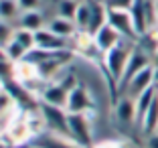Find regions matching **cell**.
Returning a JSON list of instances; mask_svg holds the SVG:
<instances>
[{
  "mask_svg": "<svg viewBox=\"0 0 158 148\" xmlns=\"http://www.w3.org/2000/svg\"><path fill=\"white\" fill-rule=\"evenodd\" d=\"M132 49H134V45H130V41L124 39L120 45H116L114 49H110V51L103 55V67H106L107 75L112 79V83L116 85V89H118V85H120L122 77H124V71H126V65H128Z\"/></svg>",
  "mask_w": 158,
  "mask_h": 148,
  "instance_id": "6da1fadb",
  "label": "cell"
},
{
  "mask_svg": "<svg viewBox=\"0 0 158 148\" xmlns=\"http://www.w3.org/2000/svg\"><path fill=\"white\" fill-rule=\"evenodd\" d=\"M67 128H69V136L77 144L85 148L93 146V130L89 114H67Z\"/></svg>",
  "mask_w": 158,
  "mask_h": 148,
  "instance_id": "7a4b0ae2",
  "label": "cell"
},
{
  "mask_svg": "<svg viewBox=\"0 0 158 148\" xmlns=\"http://www.w3.org/2000/svg\"><path fill=\"white\" fill-rule=\"evenodd\" d=\"M107 23L112 24L124 39H128V41H140V35L136 31V24H134V19H132L130 10L110 8L107 6Z\"/></svg>",
  "mask_w": 158,
  "mask_h": 148,
  "instance_id": "3957f363",
  "label": "cell"
},
{
  "mask_svg": "<svg viewBox=\"0 0 158 148\" xmlns=\"http://www.w3.org/2000/svg\"><path fill=\"white\" fill-rule=\"evenodd\" d=\"M158 83V67L156 63L148 65L146 69H142L140 73H136L134 77L128 81V85L124 87V93L122 95H130V97H138L142 91L154 87Z\"/></svg>",
  "mask_w": 158,
  "mask_h": 148,
  "instance_id": "277c9868",
  "label": "cell"
},
{
  "mask_svg": "<svg viewBox=\"0 0 158 148\" xmlns=\"http://www.w3.org/2000/svg\"><path fill=\"white\" fill-rule=\"evenodd\" d=\"M152 63H154L152 53L144 51L140 45H134V49H132V53H130V59H128V65H126L124 77H122L118 89H120V91H124V87L128 85V81H130L136 73H140L142 69H146V67H148V65H152Z\"/></svg>",
  "mask_w": 158,
  "mask_h": 148,
  "instance_id": "5b68a950",
  "label": "cell"
},
{
  "mask_svg": "<svg viewBox=\"0 0 158 148\" xmlns=\"http://www.w3.org/2000/svg\"><path fill=\"white\" fill-rule=\"evenodd\" d=\"M69 91L71 89L67 85H63L61 81H47L43 91L39 93V99H41V104H47V106H53V108H63L65 110Z\"/></svg>",
  "mask_w": 158,
  "mask_h": 148,
  "instance_id": "8992f818",
  "label": "cell"
},
{
  "mask_svg": "<svg viewBox=\"0 0 158 148\" xmlns=\"http://www.w3.org/2000/svg\"><path fill=\"white\" fill-rule=\"evenodd\" d=\"M93 108V97L83 85H75L69 91V97H67V114H89Z\"/></svg>",
  "mask_w": 158,
  "mask_h": 148,
  "instance_id": "52a82bcc",
  "label": "cell"
},
{
  "mask_svg": "<svg viewBox=\"0 0 158 148\" xmlns=\"http://www.w3.org/2000/svg\"><path fill=\"white\" fill-rule=\"evenodd\" d=\"M122 41H124V37H122L110 23H106L102 28H98V31L93 32V45H95V49H98V53L102 57L106 55L110 49H114L116 45H120Z\"/></svg>",
  "mask_w": 158,
  "mask_h": 148,
  "instance_id": "ba28073f",
  "label": "cell"
},
{
  "mask_svg": "<svg viewBox=\"0 0 158 148\" xmlns=\"http://www.w3.org/2000/svg\"><path fill=\"white\" fill-rule=\"evenodd\" d=\"M20 114L19 102L14 99V95L2 85L0 87V134H4V130L10 126V122Z\"/></svg>",
  "mask_w": 158,
  "mask_h": 148,
  "instance_id": "9c48e42d",
  "label": "cell"
},
{
  "mask_svg": "<svg viewBox=\"0 0 158 148\" xmlns=\"http://www.w3.org/2000/svg\"><path fill=\"white\" fill-rule=\"evenodd\" d=\"M67 45H69V41L57 37L47 27L35 32V49H41L45 53H63L67 51Z\"/></svg>",
  "mask_w": 158,
  "mask_h": 148,
  "instance_id": "30bf717a",
  "label": "cell"
},
{
  "mask_svg": "<svg viewBox=\"0 0 158 148\" xmlns=\"http://www.w3.org/2000/svg\"><path fill=\"white\" fill-rule=\"evenodd\" d=\"M114 114H116V120L124 126L136 124V102H134V97L122 95L116 102V106H114Z\"/></svg>",
  "mask_w": 158,
  "mask_h": 148,
  "instance_id": "8fae6325",
  "label": "cell"
},
{
  "mask_svg": "<svg viewBox=\"0 0 158 148\" xmlns=\"http://www.w3.org/2000/svg\"><path fill=\"white\" fill-rule=\"evenodd\" d=\"M35 146H41V148H85L81 144H77L73 138H69V136H59V134H51V132L39 136Z\"/></svg>",
  "mask_w": 158,
  "mask_h": 148,
  "instance_id": "7c38bea8",
  "label": "cell"
},
{
  "mask_svg": "<svg viewBox=\"0 0 158 148\" xmlns=\"http://www.w3.org/2000/svg\"><path fill=\"white\" fill-rule=\"evenodd\" d=\"M47 28L51 32H55L57 37L65 39V41H71V39L77 35V27H75L73 20L69 19H63V16H55V19H51L49 23H47Z\"/></svg>",
  "mask_w": 158,
  "mask_h": 148,
  "instance_id": "4fadbf2b",
  "label": "cell"
},
{
  "mask_svg": "<svg viewBox=\"0 0 158 148\" xmlns=\"http://www.w3.org/2000/svg\"><path fill=\"white\" fill-rule=\"evenodd\" d=\"M132 12V19H134V24H136V31H138L140 39L150 32V27H148V14H146V0H136L134 6L130 8Z\"/></svg>",
  "mask_w": 158,
  "mask_h": 148,
  "instance_id": "5bb4252c",
  "label": "cell"
},
{
  "mask_svg": "<svg viewBox=\"0 0 158 148\" xmlns=\"http://www.w3.org/2000/svg\"><path fill=\"white\" fill-rule=\"evenodd\" d=\"M47 27V20L43 16L41 10H28V12H23L19 19V28H27V31H41V28Z\"/></svg>",
  "mask_w": 158,
  "mask_h": 148,
  "instance_id": "9a60e30c",
  "label": "cell"
},
{
  "mask_svg": "<svg viewBox=\"0 0 158 148\" xmlns=\"http://www.w3.org/2000/svg\"><path fill=\"white\" fill-rule=\"evenodd\" d=\"M138 128L142 130L144 136H150V134H154V132L158 130V95L154 97L152 106H150L148 112L144 114V118H142V122H140Z\"/></svg>",
  "mask_w": 158,
  "mask_h": 148,
  "instance_id": "2e32d148",
  "label": "cell"
},
{
  "mask_svg": "<svg viewBox=\"0 0 158 148\" xmlns=\"http://www.w3.org/2000/svg\"><path fill=\"white\" fill-rule=\"evenodd\" d=\"M20 14H23V10H20L16 0H0V20L10 23V24L19 23Z\"/></svg>",
  "mask_w": 158,
  "mask_h": 148,
  "instance_id": "e0dca14e",
  "label": "cell"
},
{
  "mask_svg": "<svg viewBox=\"0 0 158 148\" xmlns=\"http://www.w3.org/2000/svg\"><path fill=\"white\" fill-rule=\"evenodd\" d=\"M77 31H89V23H91V2L89 0H81L79 2V8L75 12L73 19Z\"/></svg>",
  "mask_w": 158,
  "mask_h": 148,
  "instance_id": "ac0fdd59",
  "label": "cell"
},
{
  "mask_svg": "<svg viewBox=\"0 0 158 148\" xmlns=\"http://www.w3.org/2000/svg\"><path fill=\"white\" fill-rule=\"evenodd\" d=\"M79 2H81V0H59V4H57V16L73 20L75 12H77V8H79Z\"/></svg>",
  "mask_w": 158,
  "mask_h": 148,
  "instance_id": "d6986e66",
  "label": "cell"
},
{
  "mask_svg": "<svg viewBox=\"0 0 158 148\" xmlns=\"http://www.w3.org/2000/svg\"><path fill=\"white\" fill-rule=\"evenodd\" d=\"M14 32H16V27H12L10 23L0 20V47L8 45V43L14 39Z\"/></svg>",
  "mask_w": 158,
  "mask_h": 148,
  "instance_id": "ffe728a7",
  "label": "cell"
},
{
  "mask_svg": "<svg viewBox=\"0 0 158 148\" xmlns=\"http://www.w3.org/2000/svg\"><path fill=\"white\" fill-rule=\"evenodd\" d=\"M23 12H28V10H41V2L43 0H16Z\"/></svg>",
  "mask_w": 158,
  "mask_h": 148,
  "instance_id": "44dd1931",
  "label": "cell"
},
{
  "mask_svg": "<svg viewBox=\"0 0 158 148\" xmlns=\"http://www.w3.org/2000/svg\"><path fill=\"white\" fill-rule=\"evenodd\" d=\"M136 0H107L106 6H110V8H122V10H130L132 6H134Z\"/></svg>",
  "mask_w": 158,
  "mask_h": 148,
  "instance_id": "7402d4cb",
  "label": "cell"
},
{
  "mask_svg": "<svg viewBox=\"0 0 158 148\" xmlns=\"http://www.w3.org/2000/svg\"><path fill=\"white\" fill-rule=\"evenodd\" d=\"M91 148H126V144L122 140H102V142H95Z\"/></svg>",
  "mask_w": 158,
  "mask_h": 148,
  "instance_id": "603a6c76",
  "label": "cell"
},
{
  "mask_svg": "<svg viewBox=\"0 0 158 148\" xmlns=\"http://www.w3.org/2000/svg\"><path fill=\"white\" fill-rule=\"evenodd\" d=\"M144 148H158V132L146 136V142H144Z\"/></svg>",
  "mask_w": 158,
  "mask_h": 148,
  "instance_id": "cb8c5ba5",
  "label": "cell"
},
{
  "mask_svg": "<svg viewBox=\"0 0 158 148\" xmlns=\"http://www.w3.org/2000/svg\"><path fill=\"white\" fill-rule=\"evenodd\" d=\"M0 63H12V61L8 59V55H6V49H4V47H0Z\"/></svg>",
  "mask_w": 158,
  "mask_h": 148,
  "instance_id": "d4e9b609",
  "label": "cell"
},
{
  "mask_svg": "<svg viewBox=\"0 0 158 148\" xmlns=\"http://www.w3.org/2000/svg\"><path fill=\"white\" fill-rule=\"evenodd\" d=\"M154 63L158 65V49H156V53H154Z\"/></svg>",
  "mask_w": 158,
  "mask_h": 148,
  "instance_id": "484cf974",
  "label": "cell"
},
{
  "mask_svg": "<svg viewBox=\"0 0 158 148\" xmlns=\"http://www.w3.org/2000/svg\"><path fill=\"white\" fill-rule=\"evenodd\" d=\"M0 148H8V146H6L4 142H2V138H0Z\"/></svg>",
  "mask_w": 158,
  "mask_h": 148,
  "instance_id": "4316f807",
  "label": "cell"
},
{
  "mask_svg": "<svg viewBox=\"0 0 158 148\" xmlns=\"http://www.w3.org/2000/svg\"><path fill=\"white\" fill-rule=\"evenodd\" d=\"M91 2H102V4H106L107 0H91Z\"/></svg>",
  "mask_w": 158,
  "mask_h": 148,
  "instance_id": "83f0119b",
  "label": "cell"
},
{
  "mask_svg": "<svg viewBox=\"0 0 158 148\" xmlns=\"http://www.w3.org/2000/svg\"><path fill=\"white\" fill-rule=\"evenodd\" d=\"M0 87H2V81H0Z\"/></svg>",
  "mask_w": 158,
  "mask_h": 148,
  "instance_id": "f1b7e54d",
  "label": "cell"
},
{
  "mask_svg": "<svg viewBox=\"0 0 158 148\" xmlns=\"http://www.w3.org/2000/svg\"><path fill=\"white\" fill-rule=\"evenodd\" d=\"M35 148H41V146H35Z\"/></svg>",
  "mask_w": 158,
  "mask_h": 148,
  "instance_id": "f546056e",
  "label": "cell"
},
{
  "mask_svg": "<svg viewBox=\"0 0 158 148\" xmlns=\"http://www.w3.org/2000/svg\"><path fill=\"white\" fill-rule=\"evenodd\" d=\"M156 132H158V130H156Z\"/></svg>",
  "mask_w": 158,
  "mask_h": 148,
  "instance_id": "4dcf8cb0",
  "label": "cell"
}]
</instances>
